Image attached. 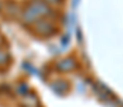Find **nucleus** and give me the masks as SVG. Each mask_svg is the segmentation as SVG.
<instances>
[{
  "label": "nucleus",
  "mask_w": 123,
  "mask_h": 107,
  "mask_svg": "<svg viewBox=\"0 0 123 107\" xmlns=\"http://www.w3.org/2000/svg\"><path fill=\"white\" fill-rule=\"evenodd\" d=\"M1 9H3V3L0 1V10H1Z\"/></svg>",
  "instance_id": "6"
},
{
  "label": "nucleus",
  "mask_w": 123,
  "mask_h": 107,
  "mask_svg": "<svg viewBox=\"0 0 123 107\" xmlns=\"http://www.w3.org/2000/svg\"><path fill=\"white\" fill-rule=\"evenodd\" d=\"M1 10L6 13V16H7V17H13V16H16V14L19 13L17 4H16L14 1H12V0H7V1H6V6H3V9H1Z\"/></svg>",
  "instance_id": "3"
},
{
  "label": "nucleus",
  "mask_w": 123,
  "mask_h": 107,
  "mask_svg": "<svg viewBox=\"0 0 123 107\" xmlns=\"http://www.w3.org/2000/svg\"><path fill=\"white\" fill-rule=\"evenodd\" d=\"M44 3H52V4H56V3H59V0H43Z\"/></svg>",
  "instance_id": "5"
},
{
  "label": "nucleus",
  "mask_w": 123,
  "mask_h": 107,
  "mask_svg": "<svg viewBox=\"0 0 123 107\" xmlns=\"http://www.w3.org/2000/svg\"><path fill=\"white\" fill-rule=\"evenodd\" d=\"M33 30L37 32L39 34L47 36V34L55 33L56 27H55V24H53L50 20H47V19H40V20H37L36 23H33Z\"/></svg>",
  "instance_id": "2"
},
{
  "label": "nucleus",
  "mask_w": 123,
  "mask_h": 107,
  "mask_svg": "<svg viewBox=\"0 0 123 107\" xmlns=\"http://www.w3.org/2000/svg\"><path fill=\"white\" fill-rule=\"evenodd\" d=\"M49 11H50V9H49L47 3H44L43 0H31V1L27 3V6L25 7L22 19H23V22L26 24L36 23L37 20L43 19Z\"/></svg>",
  "instance_id": "1"
},
{
  "label": "nucleus",
  "mask_w": 123,
  "mask_h": 107,
  "mask_svg": "<svg viewBox=\"0 0 123 107\" xmlns=\"http://www.w3.org/2000/svg\"><path fill=\"white\" fill-rule=\"evenodd\" d=\"M0 44H1V36H0Z\"/></svg>",
  "instance_id": "7"
},
{
  "label": "nucleus",
  "mask_w": 123,
  "mask_h": 107,
  "mask_svg": "<svg viewBox=\"0 0 123 107\" xmlns=\"http://www.w3.org/2000/svg\"><path fill=\"white\" fill-rule=\"evenodd\" d=\"M7 60H9L7 53H4V51H1V50H0V63H4V62H7Z\"/></svg>",
  "instance_id": "4"
}]
</instances>
